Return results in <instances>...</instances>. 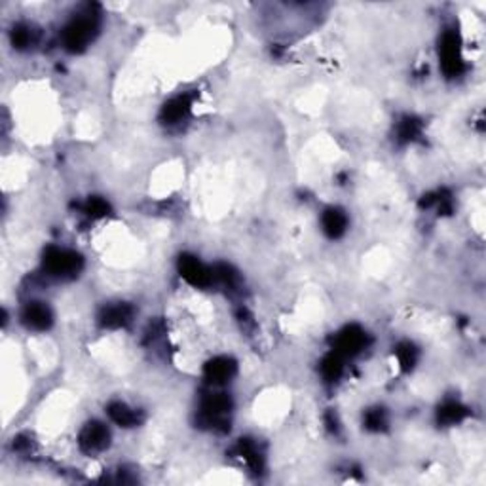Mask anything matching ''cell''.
<instances>
[{
  "label": "cell",
  "instance_id": "6da1fadb",
  "mask_svg": "<svg viewBox=\"0 0 486 486\" xmlns=\"http://www.w3.org/2000/svg\"><path fill=\"white\" fill-rule=\"evenodd\" d=\"M44 268L50 276L75 277L82 270V257L75 251L50 247L44 255Z\"/></svg>",
  "mask_w": 486,
  "mask_h": 486
},
{
  "label": "cell",
  "instance_id": "7a4b0ae2",
  "mask_svg": "<svg viewBox=\"0 0 486 486\" xmlns=\"http://www.w3.org/2000/svg\"><path fill=\"white\" fill-rule=\"evenodd\" d=\"M95 21L91 17H78L67 25L63 33V44L68 52H82L94 38Z\"/></svg>",
  "mask_w": 486,
  "mask_h": 486
},
{
  "label": "cell",
  "instance_id": "3957f363",
  "mask_svg": "<svg viewBox=\"0 0 486 486\" xmlns=\"http://www.w3.org/2000/svg\"><path fill=\"white\" fill-rule=\"evenodd\" d=\"M108 441H110V433H108L107 427L99 424V422H89L82 429L78 445L86 454H97L107 448Z\"/></svg>",
  "mask_w": 486,
  "mask_h": 486
},
{
  "label": "cell",
  "instance_id": "277c9868",
  "mask_svg": "<svg viewBox=\"0 0 486 486\" xmlns=\"http://www.w3.org/2000/svg\"><path fill=\"white\" fill-rule=\"evenodd\" d=\"M179 272L181 276L189 281L190 285L194 287H207V285L213 284V270H209L207 266H203L196 257H190V255H184L179 260Z\"/></svg>",
  "mask_w": 486,
  "mask_h": 486
},
{
  "label": "cell",
  "instance_id": "5b68a950",
  "mask_svg": "<svg viewBox=\"0 0 486 486\" xmlns=\"http://www.w3.org/2000/svg\"><path fill=\"white\" fill-rule=\"evenodd\" d=\"M441 65L448 76H456L464 68V61L459 55L458 36L454 33H446L441 42Z\"/></svg>",
  "mask_w": 486,
  "mask_h": 486
},
{
  "label": "cell",
  "instance_id": "8992f818",
  "mask_svg": "<svg viewBox=\"0 0 486 486\" xmlns=\"http://www.w3.org/2000/svg\"><path fill=\"white\" fill-rule=\"evenodd\" d=\"M369 342L367 332L363 329H359L358 325L346 327L344 331L340 332L337 338V353H340L342 358L346 355H355L361 350H364V346Z\"/></svg>",
  "mask_w": 486,
  "mask_h": 486
},
{
  "label": "cell",
  "instance_id": "52a82bcc",
  "mask_svg": "<svg viewBox=\"0 0 486 486\" xmlns=\"http://www.w3.org/2000/svg\"><path fill=\"white\" fill-rule=\"evenodd\" d=\"M230 406H232L230 399L226 395H223V393L211 395V397L205 399V403L202 406L203 422L209 425H223Z\"/></svg>",
  "mask_w": 486,
  "mask_h": 486
},
{
  "label": "cell",
  "instance_id": "ba28073f",
  "mask_svg": "<svg viewBox=\"0 0 486 486\" xmlns=\"http://www.w3.org/2000/svg\"><path fill=\"white\" fill-rule=\"evenodd\" d=\"M23 323L34 331H46L52 325V311L44 302H31L23 310Z\"/></svg>",
  "mask_w": 486,
  "mask_h": 486
},
{
  "label": "cell",
  "instance_id": "9c48e42d",
  "mask_svg": "<svg viewBox=\"0 0 486 486\" xmlns=\"http://www.w3.org/2000/svg\"><path fill=\"white\" fill-rule=\"evenodd\" d=\"M236 374V363L228 358H215L205 364V376L213 384L228 382Z\"/></svg>",
  "mask_w": 486,
  "mask_h": 486
},
{
  "label": "cell",
  "instance_id": "30bf717a",
  "mask_svg": "<svg viewBox=\"0 0 486 486\" xmlns=\"http://www.w3.org/2000/svg\"><path fill=\"white\" fill-rule=\"evenodd\" d=\"M131 308L128 304H116V306H108L107 310H103L101 314V325L107 329H120L126 323H129L131 319Z\"/></svg>",
  "mask_w": 486,
  "mask_h": 486
},
{
  "label": "cell",
  "instance_id": "8fae6325",
  "mask_svg": "<svg viewBox=\"0 0 486 486\" xmlns=\"http://www.w3.org/2000/svg\"><path fill=\"white\" fill-rule=\"evenodd\" d=\"M321 224H323V232L329 237H340L346 232V226H348V216L344 215V211L340 209H327L321 216Z\"/></svg>",
  "mask_w": 486,
  "mask_h": 486
},
{
  "label": "cell",
  "instance_id": "7c38bea8",
  "mask_svg": "<svg viewBox=\"0 0 486 486\" xmlns=\"http://www.w3.org/2000/svg\"><path fill=\"white\" fill-rule=\"evenodd\" d=\"M190 97L189 95H181V97H175L169 103H165V107L162 110V118L168 124H175V122L182 120L184 116L189 115L190 110Z\"/></svg>",
  "mask_w": 486,
  "mask_h": 486
},
{
  "label": "cell",
  "instance_id": "4fadbf2b",
  "mask_svg": "<svg viewBox=\"0 0 486 486\" xmlns=\"http://www.w3.org/2000/svg\"><path fill=\"white\" fill-rule=\"evenodd\" d=\"M237 452L245 459V464L253 469L255 473L263 471V456L258 452L257 445L249 439H242L237 445Z\"/></svg>",
  "mask_w": 486,
  "mask_h": 486
},
{
  "label": "cell",
  "instance_id": "5bb4252c",
  "mask_svg": "<svg viewBox=\"0 0 486 486\" xmlns=\"http://www.w3.org/2000/svg\"><path fill=\"white\" fill-rule=\"evenodd\" d=\"M108 416L115 424L124 425V427L135 425L139 422V414L133 408H129L128 405H124V403H112L108 406Z\"/></svg>",
  "mask_w": 486,
  "mask_h": 486
},
{
  "label": "cell",
  "instance_id": "9a60e30c",
  "mask_svg": "<svg viewBox=\"0 0 486 486\" xmlns=\"http://www.w3.org/2000/svg\"><path fill=\"white\" fill-rule=\"evenodd\" d=\"M466 414L467 411L464 408V406L459 405V403L450 401V403H445V405L441 406L437 418H439L441 424L452 425V424H458V422H462V420L466 418Z\"/></svg>",
  "mask_w": 486,
  "mask_h": 486
},
{
  "label": "cell",
  "instance_id": "2e32d148",
  "mask_svg": "<svg viewBox=\"0 0 486 486\" xmlns=\"http://www.w3.org/2000/svg\"><path fill=\"white\" fill-rule=\"evenodd\" d=\"M342 371H344L342 355L337 353V351H332L331 355H327V358L323 359V363H321V372H323V376L327 380H331V382L332 380L340 378Z\"/></svg>",
  "mask_w": 486,
  "mask_h": 486
},
{
  "label": "cell",
  "instance_id": "e0dca14e",
  "mask_svg": "<svg viewBox=\"0 0 486 486\" xmlns=\"http://www.w3.org/2000/svg\"><path fill=\"white\" fill-rule=\"evenodd\" d=\"M395 353H397V361L403 371H411L412 367H414V363H416V358H418V351H416V348H414L411 342L399 344Z\"/></svg>",
  "mask_w": 486,
  "mask_h": 486
},
{
  "label": "cell",
  "instance_id": "ac0fdd59",
  "mask_svg": "<svg viewBox=\"0 0 486 486\" xmlns=\"http://www.w3.org/2000/svg\"><path fill=\"white\" fill-rule=\"evenodd\" d=\"M33 40V31L29 27H25V25H17V27L14 29V33H12V42H14V46L20 47V50L31 46Z\"/></svg>",
  "mask_w": 486,
  "mask_h": 486
},
{
  "label": "cell",
  "instance_id": "d6986e66",
  "mask_svg": "<svg viewBox=\"0 0 486 486\" xmlns=\"http://www.w3.org/2000/svg\"><path fill=\"white\" fill-rule=\"evenodd\" d=\"M418 131L420 124L414 118H405V120L399 124V139L401 141H412L414 137L418 135Z\"/></svg>",
  "mask_w": 486,
  "mask_h": 486
},
{
  "label": "cell",
  "instance_id": "ffe728a7",
  "mask_svg": "<svg viewBox=\"0 0 486 486\" xmlns=\"http://www.w3.org/2000/svg\"><path fill=\"white\" fill-rule=\"evenodd\" d=\"M364 425L372 432H380L385 425V412L382 408H372L364 416Z\"/></svg>",
  "mask_w": 486,
  "mask_h": 486
},
{
  "label": "cell",
  "instance_id": "44dd1931",
  "mask_svg": "<svg viewBox=\"0 0 486 486\" xmlns=\"http://www.w3.org/2000/svg\"><path fill=\"white\" fill-rule=\"evenodd\" d=\"M84 211L88 213L89 216H94V219H99V216H105L110 211V207H108V203L103 200V198H91L88 203H86V207H84Z\"/></svg>",
  "mask_w": 486,
  "mask_h": 486
}]
</instances>
